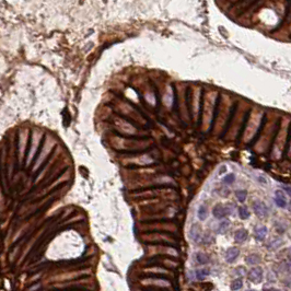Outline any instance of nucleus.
Segmentation results:
<instances>
[{
	"mask_svg": "<svg viewBox=\"0 0 291 291\" xmlns=\"http://www.w3.org/2000/svg\"><path fill=\"white\" fill-rule=\"evenodd\" d=\"M253 210L260 218H266L268 216V207L260 200H255L253 202Z\"/></svg>",
	"mask_w": 291,
	"mask_h": 291,
	"instance_id": "nucleus-1",
	"label": "nucleus"
},
{
	"mask_svg": "<svg viewBox=\"0 0 291 291\" xmlns=\"http://www.w3.org/2000/svg\"><path fill=\"white\" fill-rule=\"evenodd\" d=\"M248 279L254 284H260L263 279V269L260 267H254L248 272Z\"/></svg>",
	"mask_w": 291,
	"mask_h": 291,
	"instance_id": "nucleus-2",
	"label": "nucleus"
},
{
	"mask_svg": "<svg viewBox=\"0 0 291 291\" xmlns=\"http://www.w3.org/2000/svg\"><path fill=\"white\" fill-rule=\"evenodd\" d=\"M275 204L278 206L279 208H285L287 207V197L286 195H285L284 190H276L275 192Z\"/></svg>",
	"mask_w": 291,
	"mask_h": 291,
	"instance_id": "nucleus-3",
	"label": "nucleus"
},
{
	"mask_svg": "<svg viewBox=\"0 0 291 291\" xmlns=\"http://www.w3.org/2000/svg\"><path fill=\"white\" fill-rule=\"evenodd\" d=\"M212 214H214V217L217 218V219H223L224 217L229 216L227 207L226 206H222V205H217V206H214V208L212 209Z\"/></svg>",
	"mask_w": 291,
	"mask_h": 291,
	"instance_id": "nucleus-4",
	"label": "nucleus"
},
{
	"mask_svg": "<svg viewBox=\"0 0 291 291\" xmlns=\"http://www.w3.org/2000/svg\"><path fill=\"white\" fill-rule=\"evenodd\" d=\"M240 255V251L236 247H230L226 252V260L228 263H233Z\"/></svg>",
	"mask_w": 291,
	"mask_h": 291,
	"instance_id": "nucleus-5",
	"label": "nucleus"
},
{
	"mask_svg": "<svg viewBox=\"0 0 291 291\" xmlns=\"http://www.w3.org/2000/svg\"><path fill=\"white\" fill-rule=\"evenodd\" d=\"M190 238L196 243L200 242V240H202V231H200L199 227L197 224H194L190 229Z\"/></svg>",
	"mask_w": 291,
	"mask_h": 291,
	"instance_id": "nucleus-6",
	"label": "nucleus"
},
{
	"mask_svg": "<svg viewBox=\"0 0 291 291\" xmlns=\"http://www.w3.org/2000/svg\"><path fill=\"white\" fill-rule=\"evenodd\" d=\"M267 235V228L265 226H260L255 228V238L257 241H264Z\"/></svg>",
	"mask_w": 291,
	"mask_h": 291,
	"instance_id": "nucleus-7",
	"label": "nucleus"
},
{
	"mask_svg": "<svg viewBox=\"0 0 291 291\" xmlns=\"http://www.w3.org/2000/svg\"><path fill=\"white\" fill-rule=\"evenodd\" d=\"M247 231L246 230H244V229H240V230H238V231L234 233V241H235L236 243H242V242H244V241L247 239Z\"/></svg>",
	"mask_w": 291,
	"mask_h": 291,
	"instance_id": "nucleus-8",
	"label": "nucleus"
},
{
	"mask_svg": "<svg viewBox=\"0 0 291 291\" xmlns=\"http://www.w3.org/2000/svg\"><path fill=\"white\" fill-rule=\"evenodd\" d=\"M197 216L198 218H199V220H202V221L206 220V218H207L208 216V209L205 205H200L199 206V208H198L197 210Z\"/></svg>",
	"mask_w": 291,
	"mask_h": 291,
	"instance_id": "nucleus-9",
	"label": "nucleus"
},
{
	"mask_svg": "<svg viewBox=\"0 0 291 291\" xmlns=\"http://www.w3.org/2000/svg\"><path fill=\"white\" fill-rule=\"evenodd\" d=\"M245 262L247 263L248 265L258 264V263L260 262V256L257 255V254H251V255H248L245 257Z\"/></svg>",
	"mask_w": 291,
	"mask_h": 291,
	"instance_id": "nucleus-10",
	"label": "nucleus"
},
{
	"mask_svg": "<svg viewBox=\"0 0 291 291\" xmlns=\"http://www.w3.org/2000/svg\"><path fill=\"white\" fill-rule=\"evenodd\" d=\"M250 211H248L247 207H245V206H241L240 208H239V216H240L241 219H248L250 218Z\"/></svg>",
	"mask_w": 291,
	"mask_h": 291,
	"instance_id": "nucleus-11",
	"label": "nucleus"
},
{
	"mask_svg": "<svg viewBox=\"0 0 291 291\" xmlns=\"http://www.w3.org/2000/svg\"><path fill=\"white\" fill-rule=\"evenodd\" d=\"M235 197L238 198V200L240 202H244L246 199V197H247V192L246 190H243V189H239L235 192Z\"/></svg>",
	"mask_w": 291,
	"mask_h": 291,
	"instance_id": "nucleus-12",
	"label": "nucleus"
},
{
	"mask_svg": "<svg viewBox=\"0 0 291 291\" xmlns=\"http://www.w3.org/2000/svg\"><path fill=\"white\" fill-rule=\"evenodd\" d=\"M229 226H230V222L228 221V220H224V221H222L221 223L219 224V227H218V230H217V232L220 234H223L224 232H227V230H228Z\"/></svg>",
	"mask_w": 291,
	"mask_h": 291,
	"instance_id": "nucleus-13",
	"label": "nucleus"
},
{
	"mask_svg": "<svg viewBox=\"0 0 291 291\" xmlns=\"http://www.w3.org/2000/svg\"><path fill=\"white\" fill-rule=\"evenodd\" d=\"M196 258H197V262L202 265L207 264V263L209 262V257H208V255H206L205 253H198L197 255H196Z\"/></svg>",
	"mask_w": 291,
	"mask_h": 291,
	"instance_id": "nucleus-14",
	"label": "nucleus"
},
{
	"mask_svg": "<svg viewBox=\"0 0 291 291\" xmlns=\"http://www.w3.org/2000/svg\"><path fill=\"white\" fill-rule=\"evenodd\" d=\"M234 181H235V175H234L233 173H229L224 176L223 180H222V182H223L224 184H227V185H231Z\"/></svg>",
	"mask_w": 291,
	"mask_h": 291,
	"instance_id": "nucleus-15",
	"label": "nucleus"
},
{
	"mask_svg": "<svg viewBox=\"0 0 291 291\" xmlns=\"http://www.w3.org/2000/svg\"><path fill=\"white\" fill-rule=\"evenodd\" d=\"M242 286H243V281H242L241 278H238V279H234L233 281H232L231 289L233 291H236V290H239V289L242 288Z\"/></svg>",
	"mask_w": 291,
	"mask_h": 291,
	"instance_id": "nucleus-16",
	"label": "nucleus"
},
{
	"mask_svg": "<svg viewBox=\"0 0 291 291\" xmlns=\"http://www.w3.org/2000/svg\"><path fill=\"white\" fill-rule=\"evenodd\" d=\"M281 244H282V240H281V239H275L274 241H272V242H270L269 245H268V246H269L270 250H272H272H275V248H278V247H279V246L281 245Z\"/></svg>",
	"mask_w": 291,
	"mask_h": 291,
	"instance_id": "nucleus-17",
	"label": "nucleus"
},
{
	"mask_svg": "<svg viewBox=\"0 0 291 291\" xmlns=\"http://www.w3.org/2000/svg\"><path fill=\"white\" fill-rule=\"evenodd\" d=\"M208 275H209V270L208 269H199L196 272V276H197V278L200 280H202L205 277H207Z\"/></svg>",
	"mask_w": 291,
	"mask_h": 291,
	"instance_id": "nucleus-18",
	"label": "nucleus"
},
{
	"mask_svg": "<svg viewBox=\"0 0 291 291\" xmlns=\"http://www.w3.org/2000/svg\"><path fill=\"white\" fill-rule=\"evenodd\" d=\"M281 188L284 192H286L287 194H288L289 196L291 197V186H288V185H281Z\"/></svg>",
	"mask_w": 291,
	"mask_h": 291,
	"instance_id": "nucleus-19",
	"label": "nucleus"
},
{
	"mask_svg": "<svg viewBox=\"0 0 291 291\" xmlns=\"http://www.w3.org/2000/svg\"><path fill=\"white\" fill-rule=\"evenodd\" d=\"M224 172H227V166H224V165H222V166H221V168H219V172H218V173H219V174H220V175H221V174H223V173H224Z\"/></svg>",
	"mask_w": 291,
	"mask_h": 291,
	"instance_id": "nucleus-20",
	"label": "nucleus"
},
{
	"mask_svg": "<svg viewBox=\"0 0 291 291\" xmlns=\"http://www.w3.org/2000/svg\"><path fill=\"white\" fill-rule=\"evenodd\" d=\"M288 210H289V212L291 214V200L289 202V204H288Z\"/></svg>",
	"mask_w": 291,
	"mask_h": 291,
	"instance_id": "nucleus-21",
	"label": "nucleus"
},
{
	"mask_svg": "<svg viewBox=\"0 0 291 291\" xmlns=\"http://www.w3.org/2000/svg\"><path fill=\"white\" fill-rule=\"evenodd\" d=\"M265 291H281V290H278V289H266Z\"/></svg>",
	"mask_w": 291,
	"mask_h": 291,
	"instance_id": "nucleus-22",
	"label": "nucleus"
},
{
	"mask_svg": "<svg viewBox=\"0 0 291 291\" xmlns=\"http://www.w3.org/2000/svg\"><path fill=\"white\" fill-rule=\"evenodd\" d=\"M289 256H290V258H291V247H290V250H289Z\"/></svg>",
	"mask_w": 291,
	"mask_h": 291,
	"instance_id": "nucleus-23",
	"label": "nucleus"
},
{
	"mask_svg": "<svg viewBox=\"0 0 291 291\" xmlns=\"http://www.w3.org/2000/svg\"><path fill=\"white\" fill-rule=\"evenodd\" d=\"M246 291H256V290H253V289H250V290H246Z\"/></svg>",
	"mask_w": 291,
	"mask_h": 291,
	"instance_id": "nucleus-24",
	"label": "nucleus"
}]
</instances>
